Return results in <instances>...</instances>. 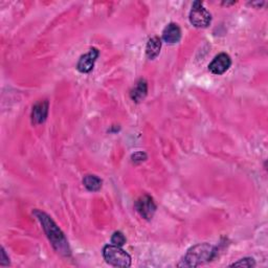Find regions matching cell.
I'll return each mask as SVG.
<instances>
[{
  "label": "cell",
  "mask_w": 268,
  "mask_h": 268,
  "mask_svg": "<svg viewBox=\"0 0 268 268\" xmlns=\"http://www.w3.org/2000/svg\"><path fill=\"white\" fill-rule=\"evenodd\" d=\"M181 39V30L176 23H170L162 32V40L169 44L178 43Z\"/></svg>",
  "instance_id": "9c48e42d"
},
{
  "label": "cell",
  "mask_w": 268,
  "mask_h": 268,
  "mask_svg": "<svg viewBox=\"0 0 268 268\" xmlns=\"http://www.w3.org/2000/svg\"><path fill=\"white\" fill-rule=\"evenodd\" d=\"M135 210L146 220H151L156 212V204L153 198L149 195H142L135 202Z\"/></svg>",
  "instance_id": "5b68a950"
},
{
  "label": "cell",
  "mask_w": 268,
  "mask_h": 268,
  "mask_svg": "<svg viewBox=\"0 0 268 268\" xmlns=\"http://www.w3.org/2000/svg\"><path fill=\"white\" fill-rule=\"evenodd\" d=\"M33 214L40 221L41 225H42V228L50 242L52 243L54 250L62 256L69 257L71 255L70 246L68 244V241L65 235L60 230V228L56 224V222L47 214H45L42 211L35 210Z\"/></svg>",
  "instance_id": "6da1fadb"
},
{
  "label": "cell",
  "mask_w": 268,
  "mask_h": 268,
  "mask_svg": "<svg viewBox=\"0 0 268 268\" xmlns=\"http://www.w3.org/2000/svg\"><path fill=\"white\" fill-rule=\"evenodd\" d=\"M190 22L192 26L198 29L208 28L212 21L211 13L204 8L201 2H195L190 12Z\"/></svg>",
  "instance_id": "277c9868"
},
{
  "label": "cell",
  "mask_w": 268,
  "mask_h": 268,
  "mask_svg": "<svg viewBox=\"0 0 268 268\" xmlns=\"http://www.w3.org/2000/svg\"><path fill=\"white\" fill-rule=\"evenodd\" d=\"M111 243L113 245L121 247L124 244H126V237L124 236L121 232H115L111 237Z\"/></svg>",
  "instance_id": "4fadbf2b"
},
{
  "label": "cell",
  "mask_w": 268,
  "mask_h": 268,
  "mask_svg": "<svg viewBox=\"0 0 268 268\" xmlns=\"http://www.w3.org/2000/svg\"><path fill=\"white\" fill-rule=\"evenodd\" d=\"M147 92H148L147 82H146V80L140 79V80H138L136 82V84L132 88V90L130 92V96H131L133 102L139 103V102H141L143 99L146 98Z\"/></svg>",
  "instance_id": "30bf717a"
},
{
  "label": "cell",
  "mask_w": 268,
  "mask_h": 268,
  "mask_svg": "<svg viewBox=\"0 0 268 268\" xmlns=\"http://www.w3.org/2000/svg\"><path fill=\"white\" fill-rule=\"evenodd\" d=\"M131 158L134 163H139L147 159V154L145 152H136L131 156Z\"/></svg>",
  "instance_id": "9a60e30c"
},
{
  "label": "cell",
  "mask_w": 268,
  "mask_h": 268,
  "mask_svg": "<svg viewBox=\"0 0 268 268\" xmlns=\"http://www.w3.org/2000/svg\"><path fill=\"white\" fill-rule=\"evenodd\" d=\"M0 265H2V266H8V265H10V259H9V257L7 256L6 251H5L4 247L2 249V261H0Z\"/></svg>",
  "instance_id": "2e32d148"
},
{
  "label": "cell",
  "mask_w": 268,
  "mask_h": 268,
  "mask_svg": "<svg viewBox=\"0 0 268 268\" xmlns=\"http://www.w3.org/2000/svg\"><path fill=\"white\" fill-rule=\"evenodd\" d=\"M255 265H256V262L253 258H244L232 264L231 266L232 267H254Z\"/></svg>",
  "instance_id": "5bb4252c"
},
{
  "label": "cell",
  "mask_w": 268,
  "mask_h": 268,
  "mask_svg": "<svg viewBox=\"0 0 268 268\" xmlns=\"http://www.w3.org/2000/svg\"><path fill=\"white\" fill-rule=\"evenodd\" d=\"M231 65H232L231 57L228 54L221 53L218 56H216L214 60L211 62L209 65V69L212 74L220 76L228 71Z\"/></svg>",
  "instance_id": "52a82bcc"
},
{
  "label": "cell",
  "mask_w": 268,
  "mask_h": 268,
  "mask_svg": "<svg viewBox=\"0 0 268 268\" xmlns=\"http://www.w3.org/2000/svg\"><path fill=\"white\" fill-rule=\"evenodd\" d=\"M102 179L95 175H86L83 179L84 187L90 192H98L102 188Z\"/></svg>",
  "instance_id": "7c38bea8"
},
{
  "label": "cell",
  "mask_w": 268,
  "mask_h": 268,
  "mask_svg": "<svg viewBox=\"0 0 268 268\" xmlns=\"http://www.w3.org/2000/svg\"><path fill=\"white\" fill-rule=\"evenodd\" d=\"M103 257H104L106 263L114 267L131 266L130 255L121 250L119 246L113 244H108L103 249Z\"/></svg>",
  "instance_id": "3957f363"
},
{
  "label": "cell",
  "mask_w": 268,
  "mask_h": 268,
  "mask_svg": "<svg viewBox=\"0 0 268 268\" xmlns=\"http://www.w3.org/2000/svg\"><path fill=\"white\" fill-rule=\"evenodd\" d=\"M216 255V247L209 243L197 244L187 252L181 262L180 267H197L211 261Z\"/></svg>",
  "instance_id": "7a4b0ae2"
},
{
  "label": "cell",
  "mask_w": 268,
  "mask_h": 268,
  "mask_svg": "<svg viewBox=\"0 0 268 268\" xmlns=\"http://www.w3.org/2000/svg\"><path fill=\"white\" fill-rule=\"evenodd\" d=\"M100 56V52L98 48L92 47L89 52L83 56H81L77 64V69L82 74H88L93 69L94 63L96 59Z\"/></svg>",
  "instance_id": "8992f818"
},
{
  "label": "cell",
  "mask_w": 268,
  "mask_h": 268,
  "mask_svg": "<svg viewBox=\"0 0 268 268\" xmlns=\"http://www.w3.org/2000/svg\"><path fill=\"white\" fill-rule=\"evenodd\" d=\"M161 50V40L158 37H153L149 39L146 46V55L150 60L155 59Z\"/></svg>",
  "instance_id": "8fae6325"
},
{
  "label": "cell",
  "mask_w": 268,
  "mask_h": 268,
  "mask_svg": "<svg viewBox=\"0 0 268 268\" xmlns=\"http://www.w3.org/2000/svg\"><path fill=\"white\" fill-rule=\"evenodd\" d=\"M48 115V102L41 101L33 107L32 123L34 125H40L46 120Z\"/></svg>",
  "instance_id": "ba28073f"
}]
</instances>
